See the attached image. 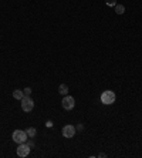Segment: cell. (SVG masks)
I'll return each mask as SVG.
<instances>
[{"instance_id":"12","label":"cell","mask_w":142,"mask_h":158,"mask_svg":"<svg viewBox=\"0 0 142 158\" xmlns=\"http://www.w3.org/2000/svg\"><path fill=\"white\" fill-rule=\"evenodd\" d=\"M23 91H24V96H30V94H31V89H30V87H26Z\"/></svg>"},{"instance_id":"5","label":"cell","mask_w":142,"mask_h":158,"mask_svg":"<svg viewBox=\"0 0 142 158\" xmlns=\"http://www.w3.org/2000/svg\"><path fill=\"white\" fill-rule=\"evenodd\" d=\"M61 105L64 110H73L74 105H75V100H74V97L71 96H65L61 101Z\"/></svg>"},{"instance_id":"14","label":"cell","mask_w":142,"mask_h":158,"mask_svg":"<svg viewBox=\"0 0 142 158\" xmlns=\"http://www.w3.org/2000/svg\"><path fill=\"white\" fill-rule=\"evenodd\" d=\"M75 130H78V131H83V130H84V125H83V124H78Z\"/></svg>"},{"instance_id":"15","label":"cell","mask_w":142,"mask_h":158,"mask_svg":"<svg viewBox=\"0 0 142 158\" xmlns=\"http://www.w3.org/2000/svg\"><path fill=\"white\" fill-rule=\"evenodd\" d=\"M46 127H48V128L53 127V121H47V123H46Z\"/></svg>"},{"instance_id":"4","label":"cell","mask_w":142,"mask_h":158,"mask_svg":"<svg viewBox=\"0 0 142 158\" xmlns=\"http://www.w3.org/2000/svg\"><path fill=\"white\" fill-rule=\"evenodd\" d=\"M75 127L74 125H71V124H67V125H64L63 127V131H61V134H63V137H65V138H73L74 135H75Z\"/></svg>"},{"instance_id":"3","label":"cell","mask_w":142,"mask_h":158,"mask_svg":"<svg viewBox=\"0 0 142 158\" xmlns=\"http://www.w3.org/2000/svg\"><path fill=\"white\" fill-rule=\"evenodd\" d=\"M20 101H21V108H23V111L30 113L31 110L34 108V101L30 98V96H24Z\"/></svg>"},{"instance_id":"6","label":"cell","mask_w":142,"mask_h":158,"mask_svg":"<svg viewBox=\"0 0 142 158\" xmlns=\"http://www.w3.org/2000/svg\"><path fill=\"white\" fill-rule=\"evenodd\" d=\"M30 147L27 145L26 143H23V144H19V147H17V155L19 157H21V158H24V157H27V155L30 154Z\"/></svg>"},{"instance_id":"11","label":"cell","mask_w":142,"mask_h":158,"mask_svg":"<svg viewBox=\"0 0 142 158\" xmlns=\"http://www.w3.org/2000/svg\"><path fill=\"white\" fill-rule=\"evenodd\" d=\"M105 3H107V6H109V7H115L117 0H105Z\"/></svg>"},{"instance_id":"13","label":"cell","mask_w":142,"mask_h":158,"mask_svg":"<svg viewBox=\"0 0 142 158\" xmlns=\"http://www.w3.org/2000/svg\"><path fill=\"white\" fill-rule=\"evenodd\" d=\"M26 144L30 147V148H33V147H34V141H31V140H30V141H26Z\"/></svg>"},{"instance_id":"10","label":"cell","mask_w":142,"mask_h":158,"mask_svg":"<svg viewBox=\"0 0 142 158\" xmlns=\"http://www.w3.org/2000/svg\"><path fill=\"white\" fill-rule=\"evenodd\" d=\"M115 12L117 14H124L125 13V6L124 4H115Z\"/></svg>"},{"instance_id":"7","label":"cell","mask_w":142,"mask_h":158,"mask_svg":"<svg viewBox=\"0 0 142 158\" xmlns=\"http://www.w3.org/2000/svg\"><path fill=\"white\" fill-rule=\"evenodd\" d=\"M13 97H14L16 100H21L24 97V91L23 90H14V91H13Z\"/></svg>"},{"instance_id":"2","label":"cell","mask_w":142,"mask_h":158,"mask_svg":"<svg viewBox=\"0 0 142 158\" xmlns=\"http://www.w3.org/2000/svg\"><path fill=\"white\" fill-rule=\"evenodd\" d=\"M12 138H13V141H14V143L23 144V143H26V141H27L29 135H27V132L23 131V130H14V131H13Z\"/></svg>"},{"instance_id":"1","label":"cell","mask_w":142,"mask_h":158,"mask_svg":"<svg viewBox=\"0 0 142 158\" xmlns=\"http://www.w3.org/2000/svg\"><path fill=\"white\" fill-rule=\"evenodd\" d=\"M115 100H117L115 93L111 91V90H105V91L101 94V103L105 105H109V104H112V103H115Z\"/></svg>"},{"instance_id":"9","label":"cell","mask_w":142,"mask_h":158,"mask_svg":"<svg viewBox=\"0 0 142 158\" xmlns=\"http://www.w3.org/2000/svg\"><path fill=\"white\" fill-rule=\"evenodd\" d=\"M26 132H27V135H29L30 138H34L36 135H37V130H36L34 127H30V128H27V130H26Z\"/></svg>"},{"instance_id":"8","label":"cell","mask_w":142,"mask_h":158,"mask_svg":"<svg viewBox=\"0 0 142 158\" xmlns=\"http://www.w3.org/2000/svg\"><path fill=\"white\" fill-rule=\"evenodd\" d=\"M58 93H60L61 96H67V93H68V85L67 84H60V87H58Z\"/></svg>"}]
</instances>
